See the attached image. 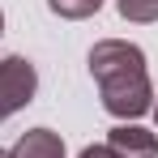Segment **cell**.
<instances>
[{
  "instance_id": "cell-1",
  "label": "cell",
  "mask_w": 158,
  "mask_h": 158,
  "mask_svg": "<svg viewBox=\"0 0 158 158\" xmlns=\"http://www.w3.org/2000/svg\"><path fill=\"white\" fill-rule=\"evenodd\" d=\"M90 77L98 81V98L124 124L154 107V85L145 69V52L128 39H98L90 47Z\"/></svg>"
},
{
  "instance_id": "cell-2",
  "label": "cell",
  "mask_w": 158,
  "mask_h": 158,
  "mask_svg": "<svg viewBox=\"0 0 158 158\" xmlns=\"http://www.w3.org/2000/svg\"><path fill=\"white\" fill-rule=\"evenodd\" d=\"M34 90H39V73L26 56H4L0 60V120L17 115L22 107L34 103Z\"/></svg>"
},
{
  "instance_id": "cell-3",
  "label": "cell",
  "mask_w": 158,
  "mask_h": 158,
  "mask_svg": "<svg viewBox=\"0 0 158 158\" xmlns=\"http://www.w3.org/2000/svg\"><path fill=\"white\" fill-rule=\"evenodd\" d=\"M107 145L120 158H154L158 154V132L141 128V124H115L107 132Z\"/></svg>"
},
{
  "instance_id": "cell-4",
  "label": "cell",
  "mask_w": 158,
  "mask_h": 158,
  "mask_svg": "<svg viewBox=\"0 0 158 158\" xmlns=\"http://www.w3.org/2000/svg\"><path fill=\"white\" fill-rule=\"evenodd\" d=\"M13 158H64V141L52 128H30L17 137V145L9 150Z\"/></svg>"
},
{
  "instance_id": "cell-5",
  "label": "cell",
  "mask_w": 158,
  "mask_h": 158,
  "mask_svg": "<svg viewBox=\"0 0 158 158\" xmlns=\"http://www.w3.org/2000/svg\"><path fill=\"white\" fill-rule=\"evenodd\" d=\"M47 9H52L56 17H69V22H85V17H94V13L103 9V0H47Z\"/></svg>"
},
{
  "instance_id": "cell-6",
  "label": "cell",
  "mask_w": 158,
  "mask_h": 158,
  "mask_svg": "<svg viewBox=\"0 0 158 158\" xmlns=\"http://www.w3.org/2000/svg\"><path fill=\"white\" fill-rule=\"evenodd\" d=\"M124 22H158V0H115Z\"/></svg>"
},
{
  "instance_id": "cell-7",
  "label": "cell",
  "mask_w": 158,
  "mask_h": 158,
  "mask_svg": "<svg viewBox=\"0 0 158 158\" xmlns=\"http://www.w3.org/2000/svg\"><path fill=\"white\" fill-rule=\"evenodd\" d=\"M77 158H120V154H115L111 145H85V150H81Z\"/></svg>"
},
{
  "instance_id": "cell-8",
  "label": "cell",
  "mask_w": 158,
  "mask_h": 158,
  "mask_svg": "<svg viewBox=\"0 0 158 158\" xmlns=\"http://www.w3.org/2000/svg\"><path fill=\"white\" fill-rule=\"evenodd\" d=\"M150 111H154V124H158V103H154V107H150Z\"/></svg>"
},
{
  "instance_id": "cell-9",
  "label": "cell",
  "mask_w": 158,
  "mask_h": 158,
  "mask_svg": "<svg viewBox=\"0 0 158 158\" xmlns=\"http://www.w3.org/2000/svg\"><path fill=\"white\" fill-rule=\"evenodd\" d=\"M0 34H4V13H0Z\"/></svg>"
}]
</instances>
